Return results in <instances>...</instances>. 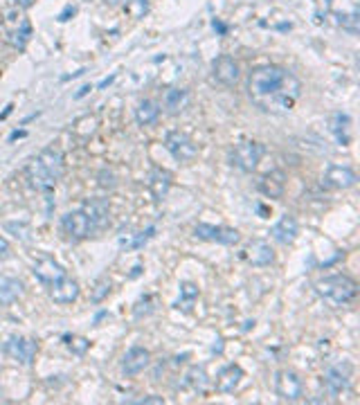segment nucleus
I'll list each match as a JSON object with an SVG mask.
<instances>
[{"label": "nucleus", "instance_id": "obj_11", "mask_svg": "<svg viewBox=\"0 0 360 405\" xmlns=\"http://www.w3.org/2000/svg\"><path fill=\"white\" fill-rule=\"evenodd\" d=\"M351 376H354V367L351 363H338L331 365L324 374V390L331 396H340L342 392L349 390L351 385Z\"/></svg>", "mask_w": 360, "mask_h": 405}, {"label": "nucleus", "instance_id": "obj_5", "mask_svg": "<svg viewBox=\"0 0 360 405\" xmlns=\"http://www.w3.org/2000/svg\"><path fill=\"white\" fill-rule=\"evenodd\" d=\"M61 228H63V232H66L70 239H75V241H82V239H88V236L97 234V232H95V228H93L91 217H88V212L84 208L63 214Z\"/></svg>", "mask_w": 360, "mask_h": 405}, {"label": "nucleus", "instance_id": "obj_10", "mask_svg": "<svg viewBox=\"0 0 360 405\" xmlns=\"http://www.w3.org/2000/svg\"><path fill=\"white\" fill-rule=\"evenodd\" d=\"M212 77L221 86H226V88H235L239 79H241V66L230 54H221V57H216L212 61Z\"/></svg>", "mask_w": 360, "mask_h": 405}, {"label": "nucleus", "instance_id": "obj_30", "mask_svg": "<svg viewBox=\"0 0 360 405\" xmlns=\"http://www.w3.org/2000/svg\"><path fill=\"white\" fill-rule=\"evenodd\" d=\"M187 380H189V385L194 387L196 392H205V387H207V374H205L203 367H191V371L187 374Z\"/></svg>", "mask_w": 360, "mask_h": 405}, {"label": "nucleus", "instance_id": "obj_29", "mask_svg": "<svg viewBox=\"0 0 360 405\" xmlns=\"http://www.w3.org/2000/svg\"><path fill=\"white\" fill-rule=\"evenodd\" d=\"M108 293H110V280H108V277H99V280L95 282V289L91 291V302L99 304V302H104V297H106Z\"/></svg>", "mask_w": 360, "mask_h": 405}, {"label": "nucleus", "instance_id": "obj_27", "mask_svg": "<svg viewBox=\"0 0 360 405\" xmlns=\"http://www.w3.org/2000/svg\"><path fill=\"white\" fill-rule=\"evenodd\" d=\"M196 297H198V286L191 284V282H182L180 284V302L176 306L182 304V308H191Z\"/></svg>", "mask_w": 360, "mask_h": 405}, {"label": "nucleus", "instance_id": "obj_36", "mask_svg": "<svg viewBox=\"0 0 360 405\" xmlns=\"http://www.w3.org/2000/svg\"><path fill=\"white\" fill-rule=\"evenodd\" d=\"M14 3L19 7H23V10H29V7L34 5V0H14Z\"/></svg>", "mask_w": 360, "mask_h": 405}, {"label": "nucleus", "instance_id": "obj_33", "mask_svg": "<svg viewBox=\"0 0 360 405\" xmlns=\"http://www.w3.org/2000/svg\"><path fill=\"white\" fill-rule=\"evenodd\" d=\"M12 255V243L5 239V236H0V261L7 259Z\"/></svg>", "mask_w": 360, "mask_h": 405}, {"label": "nucleus", "instance_id": "obj_34", "mask_svg": "<svg viewBox=\"0 0 360 405\" xmlns=\"http://www.w3.org/2000/svg\"><path fill=\"white\" fill-rule=\"evenodd\" d=\"M154 232H156V228H149L147 232H142V234L138 236V241L133 243V248H142V245L147 243V241L151 239V236H154Z\"/></svg>", "mask_w": 360, "mask_h": 405}, {"label": "nucleus", "instance_id": "obj_9", "mask_svg": "<svg viewBox=\"0 0 360 405\" xmlns=\"http://www.w3.org/2000/svg\"><path fill=\"white\" fill-rule=\"evenodd\" d=\"M165 149L173 156V160L178 162H191L198 156V145L189 138L187 133L171 131L165 138Z\"/></svg>", "mask_w": 360, "mask_h": 405}, {"label": "nucleus", "instance_id": "obj_15", "mask_svg": "<svg viewBox=\"0 0 360 405\" xmlns=\"http://www.w3.org/2000/svg\"><path fill=\"white\" fill-rule=\"evenodd\" d=\"M243 257L245 261L250 266H270L275 261V250H273V245H270L268 241H263V239H252L250 243H248V248L243 252Z\"/></svg>", "mask_w": 360, "mask_h": 405}, {"label": "nucleus", "instance_id": "obj_21", "mask_svg": "<svg viewBox=\"0 0 360 405\" xmlns=\"http://www.w3.org/2000/svg\"><path fill=\"white\" fill-rule=\"evenodd\" d=\"M243 380V369L239 365H228L226 369H221V374L216 376V392L230 394L235 392Z\"/></svg>", "mask_w": 360, "mask_h": 405}, {"label": "nucleus", "instance_id": "obj_12", "mask_svg": "<svg viewBox=\"0 0 360 405\" xmlns=\"http://www.w3.org/2000/svg\"><path fill=\"white\" fill-rule=\"evenodd\" d=\"M32 273H34V277L41 284L50 286V284H54L57 280H61L63 275H66V268H63L54 257L45 255V252H43V255H38L34 259V264H32Z\"/></svg>", "mask_w": 360, "mask_h": 405}, {"label": "nucleus", "instance_id": "obj_24", "mask_svg": "<svg viewBox=\"0 0 360 405\" xmlns=\"http://www.w3.org/2000/svg\"><path fill=\"white\" fill-rule=\"evenodd\" d=\"M158 117H160V104H156L154 99H142L138 108H135V122L140 126L156 124Z\"/></svg>", "mask_w": 360, "mask_h": 405}, {"label": "nucleus", "instance_id": "obj_28", "mask_svg": "<svg viewBox=\"0 0 360 405\" xmlns=\"http://www.w3.org/2000/svg\"><path fill=\"white\" fill-rule=\"evenodd\" d=\"M335 120V124L331 126V131L338 135V140L342 142V145H349V135H347V129H349V124H351V120L347 115H335L333 117Z\"/></svg>", "mask_w": 360, "mask_h": 405}, {"label": "nucleus", "instance_id": "obj_19", "mask_svg": "<svg viewBox=\"0 0 360 405\" xmlns=\"http://www.w3.org/2000/svg\"><path fill=\"white\" fill-rule=\"evenodd\" d=\"M171 189V173L163 169V167H154L151 169V176H149V192L154 196V201L160 203L165 201L167 194H169Z\"/></svg>", "mask_w": 360, "mask_h": 405}, {"label": "nucleus", "instance_id": "obj_7", "mask_svg": "<svg viewBox=\"0 0 360 405\" xmlns=\"http://www.w3.org/2000/svg\"><path fill=\"white\" fill-rule=\"evenodd\" d=\"M275 392L282 401L295 403L304 396V380L298 371L293 369H279L275 374Z\"/></svg>", "mask_w": 360, "mask_h": 405}, {"label": "nucleus", "instance_id": "obj_26", "mask_svg": "<svg viewBox=\"0 0 360 405\" xmlns=\"http://www.w3.org/2000/svg\"><path fill=\"white\" fill-rule=\"evenodd\" d=\"M122 7L133 21H142L149 14V0H124Z\"/></svg>", "mask_w": 360, "mask_h": 405}, {"label": "nucleus", "instance_id": "obj_13", "mask_svg": "<svg viewBox=\"0 0 360 405\" xmlns=\"http://www.w3.org/2000/svg\"><path fill=\"white\" fill-rule=\"evenodd\" d=\"M47 289H50V299L54 302V304H72V302L79 297V293H82L79 282L72 280V277H68V275H63L61 280L50 284Z\"/></svg>", "mask_w": 360, "mask_h": 405}, {"label": "nucleus", "instance_id": "obj_16", "mask_svg": "<svg viewBox=\"0 0 360 405\" xmlns=\"http://www.w3.org/2000/svg\"><path fill=\"white\" fill-rule=\"evenodd\" d=\"M151 365V354L144 347H131L122 358V371L126 376H138Z\"/></svg>", "mask_w": 360, "mask_h": 405}, {"label": "nucleus", "instance_id": "obj_18", "mask_svg": "<svg viewBox=\"0 0 360 405\" xmlns=\"http://www.w3.org/2000/svg\"><path fill=\"white\" fill-rule=\"evenodd\" d=\"M257 189L266 198H282L286 192V173L284 171H268L266 176H261L257 182Z\"/></svg>", "mask_w": 360, "mask_h": 405}, {"label": "nucleus", "instance_id": "obj_3", "mask_svg": "<svg viewBox=\"0 0 360 405\" xmlns=\"http://www.w3.org/2000/svg\"><path fill=\"white\" fill-rule=\"evenodd\" d=\"M313 291L317 293L320 299H324L326 304L333 308L347 306L356 299L358 295V282L351 280L349 275H329L322 277L313 284Z\"/></svg>", "mask_w": 360, "mask_h": 405}, {"label": "nucleus", "instance_id": "obj_14", "mask_svg": "<svg viewBox=\"0 0 360 405\" xmlns=\"http://www.w3.org/2000/svg\"><path fill=\"white\" fill-rule=\"evenodd\" d=\"M358 182L356 171L347 164H331L324 173V185L331 189H351Z\"/></svg>", "mask_w": 360, "mask_h": 405}, {"label": "nucleus", "instance_id": "obj_20", "mask_svg": "<svg viewBox=\"0 0 360 405\" xmlns=\"http://www.w3.org/2000/svg\"><path fill=\"white\" fill-rule=\"evenodd\" d=\"M191 95L185 88H165L163 93V108L169 115H180L189 106Z\"/></svg>", "mask_w": 360, "mask_h": 405}, {"label": "nucleus", "instance_id": "obj_6", "mask_svg": "<svg viewBox=\"0 0 360 405\" xmlns=\"http://www.w3.org/2000/svg\"><path fill=\"white\" fill-rule=\"evenodd\" d=\"M36 352H38L36 340L25 336H10L3 345V354L19 365H32L36 358Z\"/></svg>", "mask_w": 360, "mask_h": 405}, {"label": "nucleus", "instance_id": "obj_32", "mask_svg": "<svg viewBox=\"0 0 360 405\" xmlns=\"http://www.w3.org/2000/svg\"><path fill=\"white\" fill-rule=\"evenodd\" d=\"M66 340H68V347H70L77 356H84V354L88 352V347H91V343H88L86 338H70V336H66Z\"/></svg>", "mask_w": 360, "mask_h": 405}, {"label": "nucleus", "instance_id": "obj_1", "mask_svg": "<svg viewBox=\"0 0 360 405\" xmlns=\"http://www.w3.org/2000/svg\"><path fill=\"white\" fill-rule=\"evenodd\" d=\"M248 97L268 115H288L302 97V82L275 63L257 66L248 75Z\"/></svg>", "mask_w": 360, "mask_h": 405}, {"label": "nucleus", "instance_id": "obj_35", "mask_svg": "<svg viewBox=\"0 0 360 405\" xmlns=\"http://www.w3.org/2000/svg\"><path fill=\"white\" fill-rule=\"evenodd\" d=\"M70 14H75V7H66V10H63L61 14H59V21L63 23V21H68V16Z\"/></svg>", "mask_w": 360, "mask_h": 405}, {"label": "nucleus", "instance_id": "obj_17", "mask_svg": "<svg viewBox=\"0 0 360 405\" xmlns=\"http://www.w3.org/2000/svg\"><path fill=\"white\" fill-rule=\"evenodd\" d=\"M270 234H273V239L277 243H282V245H291L295 243V239H298V234H300V223H298V219L291 217V214H284L282 219L277 221V223L273 225V230H270Z\"/></svg>", "mask_w": 360, "mask_h": 405}, {"label": "nucleus", "instance_id": "obj_23", "mask_svg": "<svg viewBox=\"0 0 360 405\" xmlns=\"http://www.w3.org/2000/svg\"><path fill=\"white\" fill-rule=\"evenodd\" d=\"M23 295V284L14 277H0V306H10Z\"/></svg>", "mask_w": 360, "mask_h": 405}, {"label": "nucleus", "instance_id": "obj_22", "mask_svg": "<svg viewBox=\"0 0 360 405\" xmlns=\"http://www.w3.org/2000/svg\"><path fill=\"white\" fill-rule=\"evenodd\" d=\"M84 210L88 212V217H91V221H93L95 232H101V230L110 223L108 203H106V201H88V203L84 205Z\"/></svg>", "mask_w": 360, "mask_h": 405}, {"label": "nucleus", "instance_id": "obj_8", "mask_svg": "<svg viewBox=\"0 0 360 405\" xmlns=\"http://www.w3.org/2000/svg\"><path fill=\"white\" fill-rule=\"evenodd\" d=\"M194 236L201 241L219 243V245H237L241 241V232L228 225H210V223H198L194 228Z\"/></svg>", "mask_w": 360, "mask_h": 405}, {"label": "nucleus", "instance_id": "obj_37", "mask_svg": "<svg viewBox=\"0 0 360 405\" xmlns=\"http://www.w3.org/2000/svg\"><path fill=\"white\" fill-rule=\"evenodd\" d=\"M104 3H106L108 7H117V5H122L124 0H104Z\"/></svg>", "mask_w": 360, "mask_h": 405}, {"label": "nucleus", "instance_id": "obj_31", "mask_svg": "<svg viewBox=\"0 0 360 405\" xmlns=\"http://www.w3.org/2000/svg\"><path fill=\"white\" fill-rule=\"evenodd\" d=\"M338 19H340V25H342V27H345L347 32H351V34H356V32H358V14H356V12H351V14H340Z\"/></svg>", "mask_w": 360, "mask_h": 405}, {"label": "nucleus", "instance_id": "obj_2", "mask_svg": "<svg viewBox=\"0 0 360 405\" xmlns=\"http://www.w3.org/2000/svg\"><path fill=\"white\" fill-rule=\"evenodd\" d=\"M66 171V160H63L61 149L47 147L41 154H36L25 167V176L29 180V187L41 194H50L57 182L63 178Z\"/></svg>", "mask_w": 360, "mask_h": 405}, {"label": "nucleus", "instance_id": "obj_25", "mask_svg": "<svg viewBox=\"0 0 360 405\" xmlns=\"http://www.w3.org/2000/svg\"><path fill=\"white\" fill-rule=\"evenodd\" d=\"M29 38H32V25H29L27 19H23L19 23V27L7 32V43H10L12 47H16V50H21V52L27 47Z\"/></svg>", "mask_w": 360, "mask_h": 405}, {"label": "nucleus", "instance_id": "obj_4", "mask_svg": "<svg viewBox=\"0 0 360 405\" xmlns=\"http://www.w3.org/2000/svg\"><path fill=\"white\" fill-rule=\"evenodd\" d=\"M263 156H266V147H263L261 142L243 140V142H237V145L230 149V164L237 167V169L243 173H252V171H257Z\"/></svg>", "mask_w": 360, "mask_h": 405}]
</instances>
